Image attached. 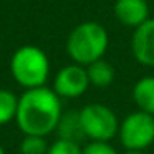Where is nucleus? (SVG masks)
<instances>
[{"mask_svg":"<svg viewBox=\"0 0 154 154\" xmlns=\"http://www.w3.org/2000/svg\"><path fill=\"white\" fill-rule=\"evenodd\" d=\"M61 114V98L55 93L53 88H32L18 96L15 123L23 134L48 136L55 133Z\"/></svg>","mask_w":154,"mask_h":154,"instance_id":"nucleus-1","label":"nucleus"},{"mask_svg":"<svg viewBox=\"0 0 154 154\" xmlns=\"http://www.w3.org/2000/svg\"><path fill=\"white\" fill-rule=\"evenodd\" d=\"M109 47V35L101 23L94 20L81 22L70 32L66 38V53L73 63L88 66L90 63L104 58Z\"/></svg>","mask_w":154,"mask_h":154,"instance_id":"nucleus-2","label":"nucleus"},{"mask_svg":"<svg viewBox=\"0 0 154 154\" xmlns=\"http://www.w3.org/2000/svg\"><path fill=\"white\" fill-rule=\"evenodd\" d=\"M10 73L15 83L23 90L47 86L50 78V58L40 47H18L10 58Z\"/></svg>","mask_w":154,"mask_h":154,"instance_id":"nucleus-3","label":"nucleus"},{"mask_svg":"<svg viewBox=\"0 0 154 154\" xmlns=\"http://www.w3.org/2000/svg\"><path fill=\"white\" fill-rule=\"evenodd\" d=\"M83 134L90 141H111L118 136L119 119L109 106L90 103L80 109Z\"/></svg>","mask_w":154,"mask_h":154,"instance_id":"nucleus-4","label":"nucleus"},{"mask_svg":"<svg viewBox=\"0 0 154 154\" xmlns=\"http://www.w3.org/2000/svg\"><path fill=\"white\" fill-rule=\"evenodd\" d=\"M118 139L124 149L146 151L154 143V116L146 111H133L119 121Z\"/></svg>","mask_w":154,"mask_h":154,"instance_id":"nucleus-5","label":"nucleus"},{"mask_svg":"<svg viewBox=\"0 0 154 154\" xmlns=\"http://www.w3.org/2000/svg\"><path fill=\"white\" fill-rule=\"evenodd\" d=\"M90 78H88L86 66L78 63L65 65L53 78V90L61 100H75L86 93L90 88Z\"/></svg>","mask_w":154,"mask_h":154,"instance_id":"nucleus-6","label":"nucleus"},{"mask_svg":"<svg viewBox=\"0 0 154 154\" xmlns=\"http://www.w3.org/2000/svg\"><path fill=\"white\" fill-rule=\"evenodd\" d=\"M131 51L134 60L143 66H154V18L134 28L131 37Z\"/></svg>","mask_w":154,"mask_h":154,"instance_id":"nucleus-7","label":"nucleus"},{"mask_svg":"<svg viewBox=\"0 0 154 154\" xmlns=\"http://www.w3.org/2000/svg\"><path fill=\"white\" fill-rule=\"evenodd\" d=\"M113 10L116 20L129 28L139 27L149 18L147 0H116Z\"/></svg>","mask_w":154,"mask_h":154,"instance_id":"nucleus-8","label":"nucleus"},{"mask_svg":"<svg viewBox=\"0 0 154 154\" xmlns=\"http://www.w3.org/2000/svg\"><path fill=\"white\" fill-rule=\"evenodd\" d=\"M133 101L137 109L154 116V75L143 76L133 86Z\"/></svg>","mask_w":154,"mask_h":154,"instance_id":"nucleus-9","label":"nucleus"},{"mask_svg":"<svg viewBox=\"0 0 154 154\" xmlns=\"http://www.w3.org/2000/svg\"><path fill=\"white\" fill-rule=\"evenodd\" d=\"M55 133L58 134V137L63 139H71L80 143V139H83V128H81V121H80V111H66L61 114L58 126L55 129Z\"/></svg>","mask_w":154,"mask_h":154,"instance_id":"nucleus-10","label":"nucleus"},{"mask_svg":"<svg viewBox=\"0 0 154 154\" xmlns=\"http://www.w3.org/2000/svg\"><path fill=\"white\" fill-rule=\"evenodd\" d=\"M88 78H90V85L96 88H106L114 81V68L109 61H106L104 58L93 61L86 66Z\"/></svg>","mask_w":154,"mask_h":154,"instance_id":"nucleus-11","label":"nucleus"},{"mask_svg":"<svg viewBox=\"0 0 154 154\" xmlns=\"http://www.w3.org/2000/svg\"><path fill=\"white\" fill-rule=\"evenodd\" d=\"M18 109V96L12 90L0 88V126L15 121Z\"/></svg>","mask_w":154,"mask_h":154,"instance_id":"nucleus-12","label":"nucleus"},{"mask_svg":"<svg viewBox=\"0 0 154 154\" xmlns=\"http://www.w3.org/2000/svg\"><path fill=\"white\" fill-rule=\"evenodd\" d=\"M50 144L47 143V136H37V134H23L20 141L18 152L20 154H47Z\"/></svg>","mask_w":154,"mask_h":154,"instance_id":"nucleus-13","label":"nucleus"},{"mask_svg":"<svg viewBox=\"0 0 154 154\" xmlns=\"http://www.w3.org/2000/svg\"><path fill=\"white\" fill-rule=\"evenodd\" d=\"M47 154H83V147L76 141L58 137L57 141L50 144Z\"/></svg>","mask_w":154,"mask_h":154,"instance_id":"nucleus-14","label":"nucleus"},{"mask_svg":"<svg viewBox=\"0 0 154 154\" xmlns=\"http://www.w3.org/2000/svg\"><path fill=\"white\" fill-rule=\"evenodd\" d=\"M83 154H119L109 141H90L83 146Z\"/></svg>","mask_w":154,"mask_h":154,"instance_id":"nucleus-15","label":"nucleus"},{"mask_svg":"<svg viewBox=\"0 0 154 154\" xmlns=\"http://www.w3.org/2000/svg\"><path fill=\"white\" fill-rule=\"evenodd\" d=\"M123 154H146V152L141 151V149H124Z\"/></svg>","mask_w":154,"mask_h":154,"instance_id":"nucleus-16","label":"nucleus"},{"mask_svg":"<svg viewBox=\"0 0 154 154\" xmlns=\"http://www.w3.org/2000/svg\"><path fill=\"white\" fill-rule=\"evenodd\" d=\"M0 154H5V149H4V146H2V143H0Z\"/></svg>","mask_w":154,"mask_h":154,"instance_id":"nucleus-17","label":"nucleus"}]
</instances>
